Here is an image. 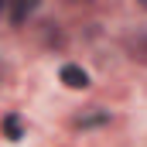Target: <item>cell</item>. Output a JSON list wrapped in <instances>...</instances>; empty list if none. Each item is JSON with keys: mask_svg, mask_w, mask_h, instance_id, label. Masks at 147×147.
Returning a JSON list of instances; mask_svg holds the SVG:
<instances>
[{"mask_svg": "<svg viewBox=\"0 0 147 147\" xmlns=\"http://www.w3.org/2000/svg\"><path fill=\"white\" fill-rule=\"evenodd\" d=\"M62 82H65L69 89H86V86H89V75L82 72L79 65H65V69H62Z\"/></svg>", "mask_w": 147, "mask_h": 147, "instance_id": "6da1fadb", "label": "cell"}, {"mask_svg": "<svg viewBox=\"0 0 147 147\" xmlns=\"http://www.w3.org/2000/svg\"><path fill=\"white\" fill-rule=\"evenodd\" d=\"M34 7H38V0H14V3H10V21H14V24H24Z\"/></svg>", "mask_w": 147, "mask_h": 147, "instance_id": "7a4b0ae2", "label": "cell"}, {"mask_svg": "<svg viewBox=\"0 0 147 147\" xmlns=\"http://www.w3.org/2000/svg\"><path fill=\"white\" fill-rule=\"evenodd\" d=\"M3 130H7L10 140H21V120H17V116H7V120H3Z\"/></svg>", "mask_w": 147, "mask_h": 147, "instance_id": "3957f363", "label": "cell"}, {"mask_svg": "<svg viewBox=\"0 0 147 147\" xmlns=\"http://www.w3.org/2000/svg\"><path fill=\"white\" fill-rule=\"evenodd\" d=\"M92 123H106V113H89V116L75 120V127H92Z\"/></svg>", "mask_w": 147, "mask_h": 147, "instance_id": "277c9868", "label": "cell"}, {"mask_svg": "<svg viewBox=\"0 0 147 147\" xmlns=\"http://www.w3.org/2000/svg\"><path fill=\"white\" fill-rule=\"evenodd\" d=\"M137 3H140V7H144V10H147V0H137Z\"/></svg>", "mask_w": 147, "mask_h": 147, "instance_id": "5b68a950", "label": "cell"}, {"mask_svg": "<svg viewBox=\"0 0 147 147\" xmlns=\"http://www.w3.org/2000/svg\"><path fill=\"white\" fill-rule=\"evenodd\" d=\"M0 79H3V62H0Z\"/></svg>", "mask_w": 147, "mask_h": 147, "instance_id": "8992f818", "label": "cell"}, {"mask_svg": "<svg viewBox=\"0 0 147 147\" xmlns=\"http://www.w3.org/2000/svg\"><path fill=\"white\" fill-rule=\"evenodd\" d=\"M69 3H79V0H69Z\"/></svg>", "mask_w": 147, "mask_h": 147, "instance_id": "52a82bcc", "label": "cell"}, {"mask_svg": "<svg viewBox=\"0 0 147 147\" xmlns=\"http://www.w3.org/2000/svg\"><path fill=\"white\" fill-rule=\"evenodd\" d=\"M0 3H3V0H0Z\"/></svg>", "mask_w": 147, "mask_h": 147, "instance_id": "ba28073f", "label": "cell"}]
</instances>
